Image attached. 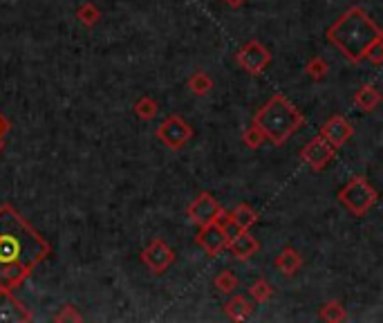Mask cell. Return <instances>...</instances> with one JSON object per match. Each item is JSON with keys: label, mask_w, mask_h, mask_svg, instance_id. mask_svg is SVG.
Wrapping results in <instances>:
<instances>
[{"label": "cell", "mask_w": 383, "mask_h": 323, "mask_svg": "<svg viewBox=\"0 0 383 323\" xmlns=\"http://www.w3.org/2000/svg\"><path fill=\"white\" fill-rule=\"evenodd\" d=\"M327 72H330V66L325 63V58L320 56H314L310 63L305 66V74H308L312 81H323Z\"/></svg>", "instance_id": "cell-23"}, {"label": "cell", "mask_w": 383, "mask_h": 323, "mask_svg": "<svg viewBox=\"0 0 383 323\" xmlns=\"http://www.w3.org/2000/svg\"><path fill=\"white\" fill-rule=\"evenodd\" d=\"M224 312L229 319H234V321H244V319H249L253 314V303L247 299V297H234V299H229L226 305H224Z\"/></svg>", "instance_id": "cell-16"}, {"label": "cell", "mask_w": 383, "mask_h": 323, "mask_svg": "<svg viewBox=\"0 0 383 323\" xmlns=\"http://www.w3.org/2000/svg\"><path fill=\"white\" fill-rule=\"evenodd\" d=\"M142 260L152 274H164L175 263V250L168 242H164L162 238H157L142 252Z\"/></svg>", "instance_id": "cell-8"}, {"label": "cell", "mask_w": 383, "mask_h": 323, "mask_svg": "<svg viewBox=\"0 0 383 323\" xmlns=\"http://www.w3.org/2000/svg\"><path fill=\"white\" fill-rule=\"evenodd\" d=\"M303 267V256L294 247H285L278 258H276V270L283 272L285 276H294Z\"/></svg>", "instance_id": "cell-15"}, {"label": "cell", "mask_w": 383, "mask_h": 323, "mask_svg": "<svg viewBox=\"0 0 383 323\" xmlns=\"http://www.w3.org/2000/svg\"><path fill=\"white\" fill-rule=\"evenodd\" d=\"M99 19H101V11L95 3H83L79 9H76V21H81L85 27L97 25Z\"/></svg>", "instance_id": "cell-21"}, {"label": "cell", "mask_w": 383, "mask_h": 323, "mask_svg": "<svg viewBox=\"0 0 383 323\" xmlns=\"http://www.w3.org/2000/svg\"><path fill=\"white\" fill-rule=\"evenodd\" d=\"M318 319L330 321V323H341V321H345V307L339 301H327L318 310Z\"/></svg>", "instance_id": "cell-20"}, {"label": "cell", "mask_w": 383, "mask_h": 323, "mask_svg": "<svg viewBox=\"0 0 383 323\" xmlns=\"http://www.w3.org/2000/svg\"><path fill=\"white\" fill-rule=\"evenodd\" d=\"M238 63H240L242 70H247L251 76H260L269 68V63H271V52L260 41L251 39V41H247L240 48Z\"/></svg>", "instance_id": "cell-5"}, {"label": "cell", "mask_w": 383, "mask_h": 323, "mask_svg": "<svg viewBox=\"0 0 383 323\" xmlns=\"http://www.w3.org/2000/svg\"><path fill=\"white\" fill-rule=\"evenodd\" d=\"M226 218L238 229V232H244V229H249L258 222V213L249 205H238L234 211L226 213Z\"/></svg>", "instance_id": "cell-14"}, {"label": "cell", "mask_w": 383, "mask_h": 323, "mask_svg": "<svg viewBox=\"0 0 383 323\" xmlns=\"http://www.w3.org/2000/svg\"><path fill=\"white\" fill-rule=\"evenodd\" d=\"M3 144H5V142H0V150H3Z\"/></svg>", "instance_id": "cell-30"}, {"label": "cell", "mask_w": 383, "mask_h": 323, "mask_svg": "<svg viewBox=\"0 0 383 323\" xmlns=\"http://www.w3.org/2000/svg\"><path fill=\"white\" fill-rule=\"evenodd\" d=\"M213 79H211V74L209 72H195V74H191V79H189V90L193 92V95H197V97H204V95H209V92L213 90Z\"/></svg>", "instance_id": "cell-18"}, {"label": "cell", "mask_w": 383, "mask_h": 323, "mask_svg": "<svg viewBox=\"0 0 383 323\" xmlns=\"http://www.w3.org/2000/svg\"><path fill=\"white\" fill-rule=\"evenodd\" d=\"M224 3L231 7V9H238V7H242V5H247V0H224Z\"/></svg>", "instance_id": "cell-29"}, {"label": "cell", "mask_w": 383, "mask_h": 323, "mask_svg": "<svg viewBox=\"0 0 383 323\" xmlns=\"http://www.w3.org/2000/svg\"><path fill=\"white\" fill-rule=\"evenodd\" d=\"M224 209L220 207V202L216 198H213L211 193H200L197 195L193 202H191V207H189V218L197 225V227H206V225H211V222H216L218 218H220V213H222Z\"/></svg>", "instance_id": "cell-9"}, {"label": "cell", "mask_w": 383, "mask_h": 323, "mask_svg": "<svg viewBox=\"0 0 383 323\" xmlns=\"http://www.w3.org/2000/svg\"><path fill=\"white\" fill-rule=\"evenodd\" d=\"M135 115L140 117L142 121H150V119H155L157 117V113H159V106H157V101L155 99H150L148 95H144V97H140L135 101Z\"/></svg>", "instance_id": "cell-19"}, {"label": "cell", "mask_w": 383, "mask_h": 323, "mask_svg": "<svg viewBox=\"0 0 383 323\" xmlns=\"http://www.w3.org/2000/svg\"><path fill=\"white\" fill-rule=\"evenodd\" d=\"M365 58L370 61L372 66H381V63H383V39L374 41V43L370 45V48H367Z\"/></svg>", "instance_id": "cell-26"}, {"label": "cell", "mask_w": 383, "mask_h": 323, "mask_svg": "<svg viewBox=\"0 0 383 323\" xmlns=\"http://www.w3.org/2000/svg\"><path fill=\"white\" fill-rule=\"evenodd\" d=\"M226 247L234 252V256L238 260H249L253 254H258L260 242L249 234V229H244V232H236L231 238H229Z\"/></svg>", "instance_id": "cell-13"}, {"label": "cell", "mask_w": 383, "mask_h": 323, "mask_svg": "<svg viewBox=\"0 0 383 323\" xmlns=\"http://www.w3.org/2000/svg\"><path fill=\"white\" fill-rule=\"evenodd\" d=\"M334 155H336V148L325 140L323 135L314 137V140H310L300 148V160L316 173L323 171V168L334 160Z\"/></svg>", "instance_id": "cell-7"}, {"label": "cell", "mask_w": 383, "mask_h": 323, "mask_svg": "<svg viewBox=\"0 0 383 323\" xmlns=\"http://www.w3.org/2000/svg\"><path fill=\"white\" fill-rule=\"evenodd\" d=\"M377 200H379L377 189L365 178H361V175L350 178V182L339 191V202L350 213L359 215V218H361V215H365L367 211H370L377 205Z\"/></svg>", "instance_id": "cell-4"}, {"label": "cell", "mask_w": 383, "mask_h": 323, "mask_svg": "<svg viewBox=\"0 0 383 323\" xmlns=\"http://www.w3.org/2000/svg\"><path fill=\"white\" fill-rule=\"evenodd\" d=\"M249 294H251V299L258 301V303H269V301L273 299V289H271V285H269L265 279H258V281L251 283Z\"/></svg>", "instance_id": "cell-22"}, {"label": "cell", "mask_w": 383, "mask_h": 323, "mask_svg": "<svg viewBox=\"0 0 383 323\" xmlns=\"http://www.w3.org/2000/svg\"><path fill=\"white\" fill-rule=\"evenodd\" d=\"M29 314L16 297H11L9 289H0V323H25L32 321Z\"/></svg>", "instance_id": "cell-12"}, {"label": "cell", "mask_w": 383, "mask_h": 323, "mask_svg": "<svg viewBox=\"0 0 383 323\" xmlns=\"http://www.w3.org/2000/svg\"><path fill=\"white\" fill-rule=\"evenodd\" d=\"M238 287V276L231 270H224L216 276V289H220L222 294H234Z\"/></svg>", "instance_id": "cell-24"}, {"label": "cell", "mask_w": 383, "mask_h": 323, "mask_svg": "<svg viewBox=\"0 0 383 323\" xmlns=\"http://www.w3.org/2000/svg\"><path fill=\"white\" fill-rule=\"evenodd\" d=\"M251 124L258 126L260 133L265 135V140H269L273 146H283L296 130L303 128L305 115L285 95L276 92V95L253 115Z\"/></svg>", "instance_id": "cell-3"}, {"label": "cell", "mask_w": 383, "mask_h": 323, "mask_svg": "<svg viewBox=\"0 0 383 323\" xmlns=\"http://www.w3.org/2000/svg\"><path fill=\"white\" fill-rule=\"evenodd\" d=\"M325 39L339 48V52L350 61V63H361L365 58L367 48L383 39L381 27L372 21V16L361 7H350L327 27Z\"/></svg>", "instance_id": "cell-2"}, {"label": "cell", "mask_w": 383, "mask_h": 323, "mask_svg": "<svg viewBox=\"0 0 383 323\" xmlns=\"http://www.w3.org/2000/svg\"><path fill=\"white\" fill-rule=\"evenodd\" d=\"M195 242L209 254V256H218L229 242V232L216 220L206 227H200V234H197Z\"/></svg>", "instance_id": "cell-10"}, {"label": "cell", "mask_w": 383, "mask_h": 323, "mask_svg": "<svg viewBox=\"0 0 383 323\" xmlns=\"http://www.w3.org/2000/svg\"><path fill=\"white\" fill-rule=\"evenodd\" d=\"M50 256V242L11 205L0 207V289H16Z\"/></svg>", "instance_id": "cell-1"}, {"label": "cell", "mask_w": 383, "mask_h": 323, "mask_svg": "<svg viewBox=\"0 0 383 323\" xmlns=\"http://www.w3.org/2000/svg\"><path fill=\"white\" fill-rule=\"evenodd\" d=\"M9 130V124H7V119L0 115V142H5V135Z\"/></svg>", "instance_id": "cell-28"}, {"label": "cell", "mask_w": 383, "mask_h": 323, "mask_svg": "<svg viewBox=\"0 0 383 323\" xmlns=\"http://www.w3.org/2000/svg\"><path fill=\"white\" fill-rule=\"evenodd\" d=\"M242 142H244V146H247V148L256 150V148H260V146L265 144V135L260 133V128H258V126H253V124H251L247 130L242 133Z\"/></svg>", "instance_id": "cell-25"}, {"label": "cell", "mask_w": 383, "mask_h": 323, "mask_svg": "<svg viewBox=\"0 0 383 323\" xmlns=\"http://www.w3.org/2000/svg\"><path fill=\"white\" fill-rule=\"evenodd\" d=\"M54 321H83V317L74 310V305H63L61 312L54 314Z\"/></svg>", "instance_id": "cell-27"}, {"label": "cell", "mask_w": 383, "mask_h": 323, "mask_svg": "<svg viewBox=\"0 0 383 323\" xmlns=\"http://www.w3.org/2000/svg\"><path fill=\"white\" fill-rule=\"evenodd\" d=\"M379 103H381V92L374 86H363L355 95V106L363 113H372Z\"/></svg>", "instance_id": "cell-17"}, {"label": "cell", "mask_w": 383, "mask_h": 323, "mask_svg": "<svg viewBox=\"0 0 383 323\" xmlns=\"http://www.w3.org/2000/svg\"><path fill=\"white\" fill-rule=\"evenodd\" d=\"M320 135L325 137V140L339 150L341 146H345L350 140H352V135H355V128H352V124L350 121L343 117V115H334V117H330L325 124H323V128H320Z\"/></svg>", "instance_id": "cell-11"}, {"label": "cell", "mask_w": 383, "mask_h": 323, "mask_svg": "<svg viewBox=\"0 0 383 323\" xmlns=\"http://www.w3.org/2000/svg\"><path fill=\"white\" fill-rule=\"evenodd\" d=\"M191 137H193L191 124H187V121H184L182 117H177V115H168L157 128V140L164 146L173 148V150H179L184 144L191 140Z\"/></svg>", "instance_id": "cell-6"}]
</instances>
